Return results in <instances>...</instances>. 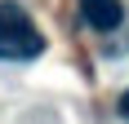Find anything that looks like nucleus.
<instances>
[{
    "label": "nucleus",
    "instance_id": "2",
    "mask_svg": "<svg viewBox=\"0 0 129 124\" xmlns=\"http://www.w3.org/2000/svg\"><path fill=\"white\" fill-rule=\"evenodd\" d=\"M80 13L93 31H116L120 27V0H80Z\"/></svg>",
    "mask_w": 129,
    "mask_h": 124
},
{
    "label": "nucleus",
    "instance_id": "1",
    "mask_svg": "<svg viewBox=\"0 0 129 124\" xmlns=\"http://www.w3.org/2000/svg\"><path fill=\"white\" fill-rule=\"evenodd\" d=\"M45 53V36L31 22V13L13 0H0V58L5 62H31Z\"/></svg>",
    "mask_w": 129,
    "mask_h": 124
},
{
    "label": "nucleus",
    "instance_id": "3",
    "mask_svg": "<svg viewBox=\"0 0 129 124\" xmlns=\"http://www.w3.org/2000/svg\"><path fill=\"white\" fill-rule=\"evenodd\" d=\"M116 111H120V115H125V120H129V89H125V93H120V102H116Z\"/></svg>",
    "mask_w": 129,
    "mask_h": 124
}]
</instances>
